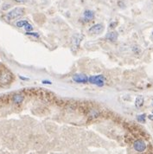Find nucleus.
<instances>
[{"instance_id": "f257e3e1", "label": "nucleus", "mask_w": 153, "mask_h": 154, "mask_svg": "<svg viewBox=\"0 0 153 154\" xmlns=\"http://www.w3.org/2000/svg\"><path fill=\"white\" fill-rule=\"evenodd\" d=\"M13 81L12 74L6 69H0V86H6Z\"/></svg>"}, {"instance_id": "f03ea898", "label": "nucleus", "mask_w": 153, "mask_h": 154, "mask_svg": "<svg viewBox=\"0 0 153 154\" xmlns=\"http://www.w3.org/2000/svg\"><path fill=\"white\" fill-rule=\"evenodd\" d=\"M25 10L22 7H17L14 8L13 10H11V11H9L6 15V18L9 21L11 20H15L17 18H19L20 17H22L23 15L24 14Z\"/></svg>"}, {"instance_id": "7ed1b4c3", "label": "nucleus", "mask_w": 153, "mask_h": 154, "mask_svg": "<svg viewBox=\"0 0 153 154\" xmlns=\"http://www.w3.org/2000/svg\"><path fill=\"white\" fill-rule=\"evenodd\" d=\"M105 80H106V78L102 75H93V76H90L88 78V82L91 84L96 85L98 87H103L105 84Z\"/></svg>"}, {"instance_id": "20e7f679", "label": "nucleus", "mask_w": 153, "mask_h": 154, "mask_svg": "<svg viewBox=\"0 0 153 154\" xmlns=\"http://www.w3.org/2000/svg\"><path fill=\"white\" fill-rule=\"evenodd\" d=\"M146 147H147V146H146L145 142L142 140H136L133 143V148L138 152H144L146 150Z\"/></svg>"}, {"instance_id": "39448f33", "label": "nucleus", "mask_w": 153, "mask_h": 154, "mask_svg": "<svg viewBox=\"0 0 153 154\" xmlns=\"http://www.w3.org/2000/svg\"><path fill=\"white\" fill-rule=\"evenodd\" d=\"M103 30H104V26L101 23H96V24H94L92 27H90L89 29H88L89 33H91V34H95V35H99V34L102 33Z\"/></svg>"}, {"instance_id": "423d86ee", "label": "nucleus", "mask_w": 153, "mask_h": 154, "mask_svg": "<svg viewBox=\"0 0 153 154\" xmlns=\"http://www.w3.org/2000/svg\"><path fill=\"white\" fill-rule=\"evenodd\" d=\"M73 80L77 83H86L88 82V77L86 75L82 74H76L73 75Z\"/></svg>"}, {"instance_id": "0eeeda50", "label": "nucleus", "mask_w": 153, "mask_h": 154, "mask_svg": "<svg viewBox=\"0 0 153 154\" xmlns=\"http://www.w3.org/2000/svg\"><path fill=\"white\" fill-rule=\"evenodd\" d=\"M87 118L89 119H95L99 117L100 112H99V110L93 107V108L88 109V111L87 112Z\"/></svg>"}, {"instance_id": "6e6552de", "label": "nucleus", "mask_w": 153, "mask_h": 154, "mask_svg": "<svg viewBox=\"0 0 153 154\" xmlns=\"http://www.w3.org/2000/svg\"><path fill=\"white\" fill-rule=\"evenodd\" d=\"M23 100H24V96L21 94H15L12 96V102L15 104L20 105Z\"/></svg>"}, {"instance_id": "1a4fd4ad", "label": "nucleus", "mask_w": 153, "mask_h": 154, "mask_svg": "<svg viewBox=\"0 0 153 154\" xmlns=\"http://www.w3.org/2000/svg\"><path fill=\"white\" fill-rule=\"evenodd\" d=\"M118 36V33H117L116 31H112V32H109L108 34H106V38L107 40L111 41V42H115V41H117Z\"/></svg>"}, {"instance_id": "9d476101", "label": "nucleus", "mask_w": 153, "mask_h": 154, "mask_svg": "<svg viewBox=\"0 0 153 154\" xmlns=\"http://www.w3.org/2000/svg\"><path fill=\"white\" fill-rule=\"evenodd\" d=\"M84 17L87 18L88 21L92 20L94 17V12L93 11H91V10H87V11H84Z\"/></svg>"}, {"instance_id": "9b49d317", "label": "nucleus", "mask_w": 153, "mask_h": 154, "mask_svg": "<svg viewBox=\"0 0 153 154\" xmlns=\"http://www.w3.org/2000/svg\"><path fill=\"white\" fill-rule=\"evenodd\" d=\"M144 97L143 96H138L137 98H136V100H135V105L137 107H141L142 106L144 105Z\"/></svg>"}, {"instance_id": "f8f14e48", "label": "nucleus", "mask_w": 153, "mask_h": 154, "mask_svg": "<svg viewBox=\"0 0 153 154\" xmlns=\"http://www.w3.org/2000/svg\"><path fill=\"white\" fill-rule=\"evenodd\" d=\"M27 23H28V21H27V20H20V21L17 22L16 25H17V28H23Z\"/></svg>"}, {"instance_id": "ddd939ff", "label": "nucleus", "mask_w": 153, "mask_h": 154, "mask_svg": "<svg viewBox=\"0 0 153 154\" xmlns=\"http://www.w3.org/2000/svg\"><path fill=\"white\" fill-rule=\"evenodd\" d=\"M145 114H140V115H138L137 116V120L139 122H141V123H145Z\"/></svg>"}, {"instance_id": "4468645a", "label": "nucleus", "mask_w": 153, "mask_h": 154, "mask_svg": "<svg viewBox=\"0 0 153 154\" xmlns=\"http://www.w3.org/2000/svg\"><path fill=\"white\" fill-rule=\"evenodd\" d=\"M23 28H24V29H25L26 31H32V30H33V26H32L31 24H29V23L23 27Z\"/></svg>"}, {"instance_id": "2eb2a0df", "label": "nucleus", "mask_w": 153, "mask_h": 154, "mask_svg": "<svg viewBox=\"0 0 153 154\" xmlns=\"http://www.w3.org/2000/svg\"><path fill=\"white\" fill-rule=\"evenodd\" d=\"M26 35H32V36H34V37H36V38H38V37H39V34H38V33L31 32V31H27V32H26Z\"/></svg>"}, {"instance_id": "dca6fc26", "label": "nucleus", "mask_w": 153, "mask_h": 154, "mask_svg": "<svg viewBox=\"0 0 153 154\" xmlns=\"http://www.w3.org/2000/svg\"><path fill=\"white\" fill-rule=\"evenodd\" d=\"M9 8H11V5H9V4H5V5H4V6L2 7V10H3V11H6V10H8Z\"/></svg>"}, {"instance_id": "f3484780", "label": "nucleus", "mask_w": 153, "mask_h": 154, "mask_svg": "<svg viewBox=\"0 0 153 154\" xmlns=\"http://www.w3.org/2000/svg\"><path fill=\"white\" fill-rule=\"evenodd\" d=\"M117 23H118L117 22H114V23H110V25H109V27H110L111 29L115 28V26L117 25Z\"/></svg>"}, {"instance_id": "a211bd4d", "label": "nucleus", "mask_w": 153, "mask_h": 154, "mask_svg": "<svg viewBox=\"0 0 153 154\" xmlns=\"http://www.w3.org/2000/svg\"><path fill=\"white\" fill-rule=\"evenodd\" d=\"M42 82L43 83V84H49V85L52 84V82H49V81H46V80H45V81L43 80Z\"/></svg>"}, {"instance_id": "6ab92c4d", "label": "nucleus", "mask_w": 153, "mask_h": 154, "mask_svg": "<svg viewBox=\"0 0 153 154\" xmlns=\"http://www.w3.org/2000/svg\"><path fill=\"white\" fill-rule=\"evenodd\" d=\"M14 1L17 3H25L26 2V0H14Z\"/></svg>"}, {"instance_id": "aec40b11", "label": "nucleus", "mask_w": 153, "mask_h": 154, "mask_svg": "<svg viewBox=\"0 0 153 154\" xmlns=\"http://www.w3.org/2000/svg\"><path fill=\"white\" fill-rule=\"evenodd\" d=\"M148 119H151V120H152L153 121V115H151H151H149V116H148Z\"/></svg>"}, {"instance_id": "412c9836", "label": "nucleus", "mask_w": 153, "mask_h": 154, "mask_svg": "<svg viewBox=\"0 0 153 154\" xmlns=\"http://www.w3.org/2000/svg\"><path fill=\"white\" fill-rule=\"evenodd\" d=\"M152 35H153V33H152Z\"/></svg>"}]
</instances>
